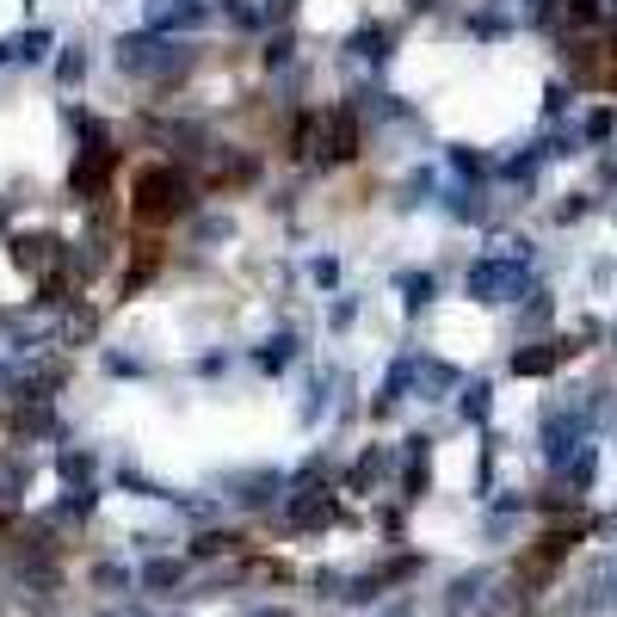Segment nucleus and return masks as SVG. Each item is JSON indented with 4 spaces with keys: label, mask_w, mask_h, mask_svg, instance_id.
I'll list each match as a JSON object with an SVG mask.
<instances>
[{
    "label": "nucleus",
    "mask_w": 617,
    "mask_h": 617,
    "mask_svg": "<svg viewBox=\"0 0 617 617\" xmlns=\"http://www.w3.org/2000/svg\"><path fill=\"white\" fill-rule=\"evenodd\" d=\"M414 371H420V358H395L389 377H383V402H377V408H395V395L414 389Z\"/></svg>",
    "instance_id": "nucleus-10"
},
{
    "label": "nucleus",
    "mask_w": 617,
    "mask_h": 617,
    "mask_svg": "<svg viewBox=\"0 0 617 617\" xmlns=\"http://www.w3.org/2000/svg\"><path fill=\"white\" fill-rule=\"evenodd\" d=\"M186 198H192V186H186V173H173V167H149L136 179V216L142 223H167V216L186 210Z\"/></svg>",
    "instance_id": "nucleus-2"
},
{
    "label": "nucleus",
    "mask_w": 617,
    "mask_h": 617,
    "mask_svg": "<svg viewBox=\"0 0 617 617\" xmlns=\"http://www.w3.org/2000/svg\"><path fill=\"white\" fill-rule=\"evenodd\" d=\"M253 617H290V611H253Z\"/></svg>",
    "instance_id": "nucleus-25"
},
{
    "label": "nucleus",
    "mask_w": 617,
    "mask_h": 617,
    "mask_svg": "<svg viewBox=\"0 0 617 617\" xmlns=\"http://www.w3.org/2000/svg\"><path fill=\"white\" fill-rule=\"evenodd\" d=\"M482 587H488V574H482V568L457 574V580H451V593H445V611H451V617H457V611H469V605L482 599Z\"/></svg>",
    "instance_id": "nucleus-8"
},
{
    "label": "nucleus",
    "mask_w": 617,
    "mask_h": 617,
    "mask_svg": "<svg viewBox=\"0 0 617 617\" xmlns=\"http://www.w3.org/2000/svg\"><path fill=\"white\" fill-rule=\"evenodd\" d=\"M56 469H62L68 482H87V476H93V451H62V457H56Z\"/></svg>",
    "instance_id": "nucleus-15"
},
{
    "label": "nucleus",
    "mask_w": 617,
    "mask_h": 617,
    "mask_svg": "<svg viewBox=\"0 0 617 617\" xmlns=\"http://www.w3.org/2000/svg\"><path fill=\"white\" fill-rule=\"evenodd\" d=\"M118 68L136 81H167L186 68V50H179L173 38H161V31H130V38L118 44Z\"/></svg>",
    "instance_id": "nucleus-1"
},
{
    "label": "nucleus",
    "mask_w": 617,
    "mask_h": 617,
    "mask_svg": "<svg viewBox=\"0 0 617 617\" xmlns=\"http://www.w3.org/2000/svg\"><path fill=\"white\" fill-rule=\"evenodd\" d=\"M179 580H186V562H167V556H161V562L142 568V587H149V593H155V587H179Z\"/></svg>",
    "instance_id": "nucleus-13"
},
{
    "label": "nucleus",
    "mask_w": 617,
    "mask_h": 617,
    "mask_svg": "<svg viewBox=\"0 0 617 617\" xmlns=\"http://www.w3.org/2000/svg\"><path fill=\"white\" fill-rule=\"evenodd\" d=\"M13 432H25V439H62V420L50 408H19L13 414Z\"/></svg>",
    "instance_id": "nucleus-9"
},
{
    "label": "nucleus",
    "mask_w": 617,
    "mask_h": 617,
    "mask_svg": "<svg viewBox=\"0 0 617 617\" xmlns=\"http://www.w3.org/2000/svg\"><path fill=\"white\" fill-rule=\"evenodd\" d=\"M414 389L426 395V402H445V395L457 389V365H439V358H420V371H414Z\"/></svg>",
    "instance_id": "nucleus-5"
},
{
    "label": "nucleus",
    "mask_w": 617,
    "mask_h": 617,
    "mask_svg": "<svg viewBox=\"0 0 617 617\" xmlns=\"http://www.w3.org/2000/svg\"><path fill=\"white\" fill-rule=\"evenodd\" d=\"M513 371H519V377H543V371H556V346H531V352H519V358H513Z\"/></svg>",
    "instance_id": "nucleus-14"
},
{
    "label": "nucleus",
    "mask_w": 617,
    "mask_h": 617,
    "mask_svg": "<svg viewBox=\"0 0 617 617\" xmlns=\"http://www.w3.org/2000/svg\"><path fill=\"white\" fill-rule=\"evenodd\" d=\"M186 25H204V0H149V31H186Z\"/></svg>",
    "instance_id": "nucleus-4"
},
{
    "label": "nucleus",
    "mask_w": 617,
    "mask_h": 617,
    "mask_svg": "<svg viewBox=\"0 0 617 617\" xmlns=\"http://www.w3.org/2000/svg\"><path fill=\"white\" fill-rule=\"evenodd\" d=\"M290 519H297V525H328L334 519V500L321 494V488H297V494H290Z\"/></svg>",
    "instance_id": "nucleus-6"
},
{
    "label": "nucleus",
    "mask_w": 617,
    "mask_h": 617,
    "mask_svg": "<svg viewBox=\"0 0 617 617\" xmlns=\"http://www.w3.org/2000/svg\"><path fill=\"white\" fill-rule=\"evenodd\" d=\"M402 290H408V303L420 309V303H432V278L426 272H402Z\"/></svg>",
    "instance_id": "nucleus-18"
},
{
    "label": "nucleus",
    "mask_w": 617,
    "mask_h": 617,
    "mask_svg": "<svg viewBox=\"0 0 617 617\" xmlns=\"http://www.w3.org/2000/svg\"><path fill=\"white\" fill-rule=\"evenodd\" d=\"M290 346H297V340H290V334H278V340H272V346L260 352V365H266V371H278V365H290Z\"/></svg>",
    "instance_id": "nucleus-19"
},
{
    "label": "nucleus",
    "mask_w": 617,
    "mask_h": 617,
    "mask_svg": "<svg viewBox=\"0 0 617 617\" xmlns=\"http://www.w3.org/2000/svg\"><path fill=\"white\" fill-rule=\"evenodd\" d=\"M463 414H469V420L488 414V383H469V389H463Z\"/></svg>",
    "instance_id": "nucleus-20"
},
{
    "label": "nucleus",
    "mask_w": 617,
    "mask_h": 617,
    "mask_svg": "<svg viewBox=\"0 0 617 617\" xmlns=\"http://www.w3.org/2000/svg\"><path fill=\"white\" fill-rule=\"evenodd\" d=\"M44 50H50V31H25V38H19V56H25V62H38Z\"/></svg>",
    "instance_id": "nucleus-22"
},
{
    "label": "nucleus",
    "mask_w": 617,
    "mask_h": 617,
    "mask_svg": "<svg viewBox=\"0 0 617 617\" xmlns=\"http://www.w3.org/2000/svg\"><path fill=\"white\" fill-rule=\"evenodd\" d=\"M56 75H62V81H81V75H87V56H81V50H62Z\"/></svg>",
    "instance_id": "nucleus-21"
},
{
    "label": "nucleus",
    "mask_w": 617,
    "mask_h": 617,
    "mask_svg": "<svg viewBox=\"0 0 617 617\" xmlns=\"http://www.w3.org/2000/svg\"><path fill=\"white\" fill-rule=\"evenodd\" d=\"M272 488H278L272 469H260V476H235V500H241V506H266Z\"/></svg>",
    "instance_id": "nucleus-11"
},
{
    "label": "nucleus",
    "mask_w": 617,
    "mask_h": 617,
    "mask_svg": "<svg viewBox=\"0 0 617 617\" xmlns=\"http://www.w3.org/2000/svg\"><path fill=\"white\" fill-rule=\"evenodd\" d=\"M469 297L476 303H519V297H531V278H525V266L488 253V260L469 266Z\"/></svg>",
    "instance_id": "nucleus-3"
},
{
    "label": "nucleus",
    "mask_w": 617,
    "mask_h": 617,
    "mask_svg": "<svg viewBox=\"0 0 617 617\" xmlns=\"http://www.w3.org/2000/svg\"><path fill=\"white\" fill-rule=\"evenodd\" d=\"M105 173H112V155H87V149H81V161H75V173H68V186H75L81 198H93Z\"/></svg>",
    "instance_id": "nucleus-7"
},
{
    "label": "nucleus",
    "mask_w": 617,
    "mask_h": 617,
    "mask_svg": "<svg viewBox=\"0 0 617 617\" xmlns=\"http://www.w3.org/2000/svg\"><path fill=\"white\" fill-rule=\"evenodd\" d=\"M0 56H7V44H0Z\"/></svg>",
    "instance_id": "nucleus-26"
},
{
    "label": "nucleus",
    "mask_w": 617,
    "mask_h": 617,
    "mask_svg": "<svg viewBox=\"0 0 617 617\" xmlns=\"http://www.w3.org/2000/svg\"><path fill=\"white\" fill-rule=\"evenodd\" d=\"M50 253L62 260V241H44V235H31V241H19V247H13V260H19V266H44Z\"/></svg>",
    "instance_id": "nucleus-12"
},
{
    "label": "nucleus",
    "mask_w": 617,
    "mask_h": 617,
    "mask_svg": "<svg viewBox=\"0 0 617 617\" xmlns=\"http://www.w3.org/2000/svg\"><path fill=\"white\" fill-rule=\"evenodd\" d=\"M0 500H7V506L19 500V469H0Z\"/></svg>",
    "instance_id": "nucleus-24"
},
{
    "label": "nucleus",
    "mask_w": 617,
    "mask_h": 617,
    "mask_svg": "<svg viewBox=\"0 0 617 617\" xmlns=\"http://www.w3.org/2000/svg\"><path fill=\"white\" fill-rule=\"evenodd\" d=\"M93 580H99V587H112V593H118V587H124V580H130V574H124L118 562H99V568H93Z\"/></svg>",
    "instance_id": "nucleus-23"
},
{
    "label": "nucleus",
    "mask_w": 617,
    "mask_h": 617,
    "mask_svg": "<svg viewBox=\"0 0 617 617\" xmlns=\"http://www.w3.org/2000/svg\"><path fill=\"white\" fill-rule=\"evenodd\" d=\"M352 50L365 56V62H383V56H389V38H383V31H358V38H352Z\"/></svg>",
    "instance_id": "nucleus-17"
},
{
    "label": "nucleus",
    "mask_w": 617,
    "mask_h": 617,
    "mask_svg": "<svg viewBox=\"0 0 617 617\" xmlns=\"http://www.w3.org/2000/svg\"><path fill=\"white\" fill-rule=\"evenodd\" d=\"M235 543H241V537H229V531H204V537L192 543V556H229Z\"/></svg>",
    "instance_id": "nucleus-16"
}]
</instances>
